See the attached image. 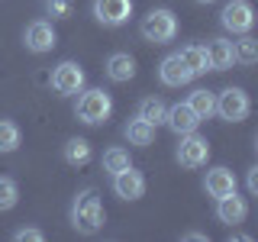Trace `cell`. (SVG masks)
I'll list each match as a JSON object with an SVG mask.
<instances>
[{"instance_id": "6da1fadb", "label": "cell", "mask_w": 258, "mask_h": 242, "mask_svg": "<svg viewBox=\"0 0 258 242\" xmlns=\"http://www.w3.org/2000/svg\"><path fill=\"white\" fill-rule=\"evenodd\" d=\"M103 220H107V213H103V204L97 197V191L94 188L81 191L75 197V204H71V226L81 236H94V232L103 229Z\"/></svg>"}, {"instance_id": "7a4b0ae2", "label": "cell", "mask_w": 258, "mask_h": 242, "mask_svg": "<svg viewBox=\"0 0 258 242\" xmlns=\"http://www.w3.org/2000/svg\"><path fill=\"white\" fill-rule=\"evenodd\" d=\"M78 119L81 123H87V126H100V123H107L110 119V113H113V100H110V94L103 91V87H91V91H81L78 97Z\"/></svg>"}, {"instance_id": "3957f363", "label": "cell", "mask_w": 258, "mask_h": 242, "mask_svg": "<svg viewBox=\"0 0 258 242\" xmlns=\"http://www.w3.org/2000/svg\"><path fill=\"white\" fill-rule=\"evenodd\" d=\"M142 36H145V42H152V45H165V42H171V39L177 36V16L171 10H165V7H158V10H149L142 16Z\"/></svg>"}, {"instance_id": "277c9868", "label": "cell", "mask_w": 258, "mask_h": 242, "mask_svg": "<svg viewBox=\"0 0 258 242\" xmlns=\"http://www.w3.org/2000/svg\"><path fill=\"white\" fill-rule=\"evenodd\" d=\"M252 110V100L242 87H226V91L216 94V113L226 119V123H242Z\"/></svg>"}, {"instance_id": "5b68a950", "label": "cell", "mask_w": 258, "mask_h": 242, "mask_svg": "<svg viewBox=\"0 0 258 242\" xmlns=\"http://www.w3.org/2000/svg\"><path fill=\"white\" fill-rule=\"evenodd\" d=\"M174 155H177V165L181 168H200V165H207V158H210V142L197 133H184Z\"/></svg>"}, {"instance_id": "8992f818", "label": "cell", "mask_w": 258, "mask_h": 242, "mask_svg": "<svg viewBox=\"0 0 258 242\" xmlns=\"http://www.w3.org/2000/svg\"><path fill=\"white\" fill-rule=\"evenodd\" d=\"M84 68H81L78 62H61L58 68L52 71V87H55V94H61V97H71V94H81L84 91Z\"/></svg>"}, {"instance_id": "52a82bcc", "label": "cell", "mask_w": 258, "mask_h": 242, "mask_svg": "<svg viewBox=\"0 0 258 242\" xmlns=\"http://www.w3.org/2000/svg\"><path fill=\"white\" fill-rule=\"evenodd\" d=\"M220 23H223V29H229V32H248L255 26L252 4H248V0H229L220 13Z\"/></svg>"}, {"instance_id": "ba28073f", "label": "cell", "mask_w": 258, "mask_h": 242, "mask_svg": "<svg viewBox=\"0 0 258 242\" xmlns=\"http://www.w3.org/2000/svg\"><path fill=\"white\" fill-rule=\"evenodd\" d=\"M23 42H26L29 52L42 55V52H52V48H55L58 36H55V29H52V23H48V20H32L29 26L23 29Z\"/></svg>"}, {"instance_id": "9c48e42d", "label": "cell", "mask_w": 258, "mask_h": 242, "mask_svg": "<svg viewBox=\"0 0 258 242\" xmlns=\"http://www.w3.org/2000/svg\"><path fill=\"white\" fill-rule=\"evenodd\" d=\"M133 16V0H94V20L103 26H123Z\"/></svg>"}, {"instance_id": "30bf717a", "label": "cell", "mask_w": 258, "mask_h": 242, "mask_svg": "<svg viewBox=\"0 0 258 242\" xmlns=\"http://www.w3.org/2000/svg\"><path fill=\"white\" fill-rule=\"evenodd\" d=\"M113 191H116V197H123V200H139L145 194L142 171H136L133 165L123 168V171H116V174H113Z\"/></svg>"}, {"instance_id": "8fae6325", "label": "cell", "mask_w": 258, "mask_h": 242, "mask_svg": "<svg viewBox=\"0 0 258 242\" xmlns=\"http://www.w3.org/2000/svg\"><path fill=\"white\" fill-rule=\"evenodd\" d=\"M165 123H168V129H171V133L184 136V133H197L200 116L187 107V100H184V103H174V107L165 110Z\"/></svg>"}, {"instance_id": "7c38bea8", "label": "cell", "mask_w": 258, "mask_h": 242, "mask_svg": "<svg viewBox=\"0 0 258 242\" xmlns=\"http://www.w3.org/2000/svg\"><path fill=\"white\" fill-rule=\"evenodd\" d=\"M158 81L165 87H181V84H187V81H194V75L177 55H168V58H161V65H158Z\"/></svg>"}, {"instance_id": "4fadbf2b", "label": "cell", "mask_w": 258, "mask_h": 242, "mask_svg": "<svg viewBox=\"0 0 258 242\" xmlns=\"http://www.w3.org/2000/svg\"><path fill=\"white\" fill-rule=\"evenodd\" d=\"M245 213H248V204L239 197L236 191L216 200V216H220V223H226V226H239L242 220H245Z\"/></svg>"}, {"instance_id": "5bb4252c", "label": "cell", "mask_w": 258, "mask_h": 242, "mask_svg": "<svg viewBox=\"0 0 258 242\" xmlns=\"http://www.w3.org/2000/svg\"><path fill=\"white\" fill-rule=\"evenodd\" d=\"M207 48V58H210V71H226V68H232L236 65V52H232V42L229 39H210V45Z\"/></svg>"}, {"instance_id": "9a60e30c", "label": "cell", "mask_w": 258, "mask_h": 242, "mask_svg": "<svg viewBox=\"0 0 258 242\" xmlns=\"http://www.w3.org/2000/svg\"><path fill=\"white\" fill-rule=\"evenodd\" d=\"M107 78L116 81V84H126V81L136 78V58L129 52H113L107 58Z\"/></svg>"}, {"instance_id": "2e32d148", "label": "cell", "mask_w": 258, "mask_h": 242, "mask_svg": "<svg viewBox=\"0 0 258 242\" xmlns=\"http://www.w3.org/2000/svg\"><path fill=\"white\" fill-rule=\"evenodd\" d=\"M204 188L210 197H226V194H232L236 191V174L229 171V168H213V171H207V181H204Z\"/></svg>"}, {"instance_id": "e0dca14e", "label": "cell", "mask_w": 258, "mask_h": 242, "mask_svg": "<svg viewBox=\"0 0 258 242\" xmlns=\"http://www.w3.org/2000/svg\"><path fill=\"white\" fill-rule=\"evenodd\" d=\"M177 58H181L184 65L190 68V75H207L210 71V58H207V48L204 45H184L181 52H177Z\"/></svg>"}, {"instance_id": "ac0fdd59", "label": "cell", "mask_w": 258, "mask_h": 242, "mask_svg": "<svg viewBox=\"0 0 258 242\" xmlns=\"http://www.w3.org/2000/svg\"><path fill=\"white\" fill-rule=\"evenodd\" d=\"M187 107L197 113L200 119H210L216 113V94L207 91V87H197V91H190V97H187Z\"/></svg>"}, {"instance_id": "d6986e66", "label": "cell", "mask_w": 258, "mask_h": 242, "mask_svg": "<svg viewBox=\"0 0 258 242\" xmlns=\"http://www.w3.org/2000/svg\"><path fill=\"white\" fill-rule=\"evenodd\" d=\"M123 133H126V139H129V145H152V139H155V126H152V123H145L142 116L129 119Z\"/></svg>"}, {"instance_id": "ffe728a7", "label": "cell", "mask_w": 258, "mask_h": 242, "mask_svg": "<svg viewBox=\"0 0 258 242\" xmlns=\"http://www.w3.org/2000/svg\"><path fill=\"white\" fill-rule=\"evenodd\" d=\"M61 155H64L68 165H87V161H91V142L87 139H68Z\"/></svg>"}, {"instance_id": "44dd1931", "label": "cell", "mask_w": 258, "mask_h": 242, "mask_svg": "<svg viewBox=\"0 0 258 242\" xmlns=\"http://www.w3.org/2000/svg\"><path fill=\"white\" fill-rule=\"evenodd\" d=\"M20 142H23V133H20V126L13 123V119H0V152H16L20 149Z\"/></svg>"}, {"instance_id": "7402d4cb", "label": "cell", "mask_w": 258, "mask_h": 242, "mask_svg": "<svg viewBox=\"0 0 258 242\" xmlns=\"http://www.w3.org/2000/svg\"><path fill=\"white\" fill-rule=\"evenodd\" d=\"M165 103L158 100V97H145V100L139 103V113L136 116H142L145 123H152V126H158V123H165Z\"/></svg>"}, {"instance_id": "603a6c76", "label": "cell", "mask_w": 258, "mask_h": 242, "mask_svg": "<svg viewBox=\"0 0 258 242\" xmlns=\"http://www.w3.org/2000/svg\"><path fill=\"white\" fill-rule=\"evenodd\" d=\"M129 165H133V161H129V152L119 149V145H113V149L103 152V171L107 174H116V171H123Z\"/></svg>"}, {"instance_id": "cb8c5ba5", "label": "cell", "mask_w": 258, "mask_h": 242, "mask_svg": "<svg viewBox=\"0 0 258 242\" xmlns=\"http://www.w3.org/2000/svg\"><path fill=\"white\" fill-rule=\"evenodd\" d=\"M232 52H236V62H242V65H255L258 62V42L252 36H245V32H242L239 42H232Z\"/></svg>"}, {"instance_id": "d4e9b609", "label": "cell", "mask_w": 258, "mask_h": 242, "mask_svg": "<svg viewBox=\"0 0 258 242\" xmlns=\"http://www.w3.org/2000/svg\"><path fill=\"white\" fill-rule=\"evenodd\" d=\"M16 200H20V188L10 177H0V210H13Z\"/></svg>"}, {"instance_id": "484cf974", "label": "cell", "mask_w": 258, "mask_h": 242, "mask_svg": "<svg viewBox=\"0 0 258 242\" xmlns=\"http://www.w3.org/2000/svg\"><path fill=\"white\" fill-rule=\"evenodd\" d=\"M71 10H75L71 0H45V13L52 16V20H68Z\"/></svg>"}, {"instance_id": "4316f807", "label": "cell", "mask_w": 258, "mask_h": 242, "mask_svg": "<svg viewBox=\"0 0 258 242\" xmlns=\"http://www.w3.org/2000/svg\"><path fill=\"white\" fill-rule=\"evenodd\" d=\"M13 239H16V242H42V239H45V232H42V229H36V226H26V229H16V232H13Z\"/></svg>"}, {"instance_id": "83f0119b", "label": "cell", "mask_w": 258, "mask_h": 242, "mask_svg": "<svg viewBox=\"0 0 258 242\" xmlns=\"http://www.w3.org/2000/svg\"><path fill=\"white\" fill-rule=\"evenodd\" d=\"M248 191L258 194V168H248Z\"/></svg>"}, {"instance_id": "f1b7e54d", "label": "cell", "mask_w": 258, "mask_h": 242, "mask_svg": "<svg viewBox=\"0 0 258 242\" xmlns=\"http://www.w3.org/2000/svg\"><path fill=\"white\" fill-rule=\"evenodd\" d=\"M184 239H190V242H204L207 236H204V232H187V236H184Z\"/></svg>"}, {"instance_id": "f546056e", "label": "cell", "mask_w": 258, "mask_h": 242, "mask_svg": "<svg viewBox=\"0 0 258 242\" xmlns=\"http://www.w3.org/2000/svg\"><path fill=\"white\" fill-rule=\"evenodd\" d=\"M197 4H216V0H197Z\"/></svg>"}]
</instances>
